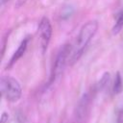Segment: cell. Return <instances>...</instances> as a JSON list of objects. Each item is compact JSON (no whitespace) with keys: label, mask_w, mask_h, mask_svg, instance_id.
Listing matches in <instances>:
<instances>
[{"label":"cell","mask_w":123,"mask_h":123,"mask_svg":"<svg viewBox=\"0 0 123 123\" xmlns=\"http://www.w3.org/2000/svg\"><path fill=\"white\" fill-rule=\"evenodd\" d=\"M98 28H99V23L97 20H94V19L86 21L81 27L78 33V36L76 37V41L72 46V51L69 59L70 65H73L75 62H77L81 59L86 47L88 46L92 38L95 37L98 31Z\"/></svg>","instance_id":"6da1fadb"},{"label":"cell","mask_w":123,"mask_h":123,"mask_svg":"<svg viewBox=\"0 0 123 123\" xmlns=\"http://www.w3.org/2000/svg\"><path fill=\"white\" fill-rule=\"evenodd\" d=\"M72 51V45L69 43H65L57 52V55L54 59L52 67H51V72H50V78L48 85L53 84L63 72L65 66L67 63H69V59Z\"/></svg>","instance_id":"7a4b0ae2"},{"label":"cell","mask_w":123,"mask_h":123,"mask_svg":"<svg viewBox=\"0 0 123 123\" xmlns=\"http://www.w3.org/2000/svg\"><path fill=\"white\" fill-rule=\"evenodd\" d=\"M0 89L2 96L9 102H17L22 95V87L20 83L12 76H3L0 82Z\"/></svg>","instance_id":"3957f363"},{"label":"cell","mask_w":123,"mask_h":123,"mask_svg":"<svg viewBox=\"0 0 123 123\" xmlns=\"http://www.w3.org/2000/svg\"><path fill=\"white\" fill-rule=\"evenodd\" d=\"M95 92L96 90L93 88L92 90L86 91V93L82 95L74 111V116H73L74 123H85L86 122L88 116L89 111H90L91 102H92L93 95Z\"/></svg>","instance_id":"277c9868"},{"label":"cell","mask_w":123,"mask_h":123,"mask_svg":"<svg viewBox=\"0 0 123 123\" xmlns=\"http://www.w3.org/2000/svg\"><path fill=\"white\" fill-rule=\"evenodd\" d=\"M37 34L39 37V44H40L41 52L45 53L49 46V43L51 41V37L53 35L52 24L48 17L43 16L39 20V23L37 26Z\"/></svg>","instance_id":"5b68a950"},{"label":"cell","mask_w":123,"mask_h":123,"mask_svg":"<svg viewBox=\"0 0 123 123\" xmlns=\"http://www.w3.org/2000/svg\"><path fill=\"white\" fill-rule=\"evenodd\" d=\"M30 39H31L30 36H27V37H25L21 40V42H20V44L18 45L17 49L13 52V54L12 55L10 61L8 62L7 66H6L7 69H8V68H11V67H12L19 59H21V57L25 54V52H26V50H27V47H28V45H29Z\"/></svg>","instance_id":"8992f818"},{"label":"cell","mask_w":123,"mask_h":123,"mask_svg":"<svg viewBox=\"0 0 123 123\" xmlns=\"http://www.w3.org/2000/svg\"><path fill=\"white\" fill-rule=\"evenodd\" d=\"M111 90H112V93L114 95L120 94L122 92V90H123V81H122L121 74L119 72L115 73L114 80H113L112 86H111Z\"/></svg>","instance_id":"52a82bcc"},{"label":"cell","mask_w":123,"mask_h":123,"mask_svg":"<svg viewBox=\"0 0 123 123\" xmlns=\"http://www.w3.org/2000/svg\"><path fill=\"white\" fill-rule=\"evenodd\" d=\"M110 81H111V74H110L109 72H105V73L101 76L100 80L98 81V83H97V84L95 85V86H94V89L96 90V92L105 89V88L107 87V86H109Z\"/></svg>","instance_id":"ba28073f"},{"label":"cell","mask_w":123,"mask_h":123,"mask_svg":"<svg viewBox=\"0 0 123 123\" xmlns=\"http://www.w3.org/2000/svg\"><path fill=\"white\" fill-rule=\"evenodd\" d=\"M123 28V11H120L115 17V21L114 24L112 26V34L113 35H117L120 33V31Z\"/></svg>","instance_id":"9c48e42d"},{"label":"cell","mask_w":123,"mask_h":123,"mask_svg":"<svg viewBox=\"0 0 123 123\" xmlns=\"http://www.w3.org/2000/svg\"><path fill=\"white\" fill-rule=\"evenodd\" d=\"M115 123H123V109H120L116 112Z\"/></svg>","instance_id":"30bf717a"},{"label":"cell","mask_w":123,"mask_h":123,"mask_svg":"<svg viewBox=\"0 0 123 123\" xmlns=\"http://www.w3.org/2000/svg\"><path fill=\"white\" fill-rule=\"evenodd\" d=\"M28 0H15V3H14V7L16 9L18 8H21L22 6H24L26 3H27Z\"/></svg>","instance_id":"8fae6325"},{"label":"cell","mask_w":123,"mask_h":123,"mask_svg":"<svg viewBox=\"0 0 123 123\" xmlns=\"http://www.w3.org/2000/svg\"><path fill=\"white\" fill-rule=\"evenodd\" d=\"M8 117H9V116H8V114L4 112V113L2 114V120H1V123H6V121H7Z\"/></svg>","instance_id":"7c38bea8"},{"label":"cell","mask_w":123,"mask_h":123,"mask_svg":"<svg viewBox=\"0 0 123 123\" xmlns=\"http://www.w3.org/2000/svg\"><path fill=\"white\" fill-rule=\"evenodd\" d=\"M9 1H10V0H0V4H1V6H4V5L7 4Z\"/></svg>","instance_id":"4fadbf2b"}]
</instances>
